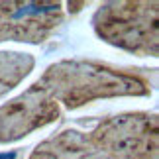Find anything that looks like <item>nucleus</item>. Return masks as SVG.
I'll return each mask as SVG.
<instances>
[{
	"instance_id": "1",
	"label": "nucleus",
	"mask_w": 159,
	"mask_h": 159,
	"mask_svg": "<svg viewBox=\"0 0 159 159\" xmlns=\"http://www.w3.org/2000/svg\"><path fill=\"white\" fill-rule=\"evenodd\" d=\"M59 20V4H4L0 8V39L26 38L39 41Z\"/></svg>"
},
{
	"instance_id": "2",
	"label": "nucleus",
	"mask_w": 159,
	"mask_h": 159,
	"mask_svg": "<svg viewBox=\"0 0 159 159\" xmlns=\"http://www.w3.org/2000/svg\"><path fill=\"white\" fill-rule=\"evenodd\" d=\"M32 59L20 53H0V94L12 89L22 77L28 75Z\"/></svg>"
}]
</instances>
